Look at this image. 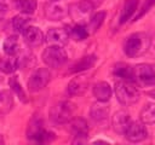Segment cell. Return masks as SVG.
<instances>
[{"label": "cell", "instance_id": "cell-14", "mask_svg": "<svg viewBox=\"0 0 155 145\" xmlns=\"http://www.w3.org/2000/svg\"><path fill=\"white\" fill-rule=\"evenodd\" d=\"M90 114H91V117L96 122H103L109 116V106L107 104H104V102L98 100V103H94L91 106Z\"/></svg>", "mask_w": 155, "mask_h": 145}, {"label": "cell", "instance_id": "cell-19", "mask_svg": "<svg viewBox=\"0 0 155 145\" xmlns=\"http://www.w3.org/2000/svg\"><path fill=\"white\" fill-rule=\"evenodd\" d=\"M45 14L51 21H58V19H61V18H63L65 16V10L61 5L50 4L45 8Z\"/></svg>", "mask_w": 155, "mask_h": 145}, {"label": "cell", "instance_id": "cell-28", "mask_svg": "<svg viewBox=\"0 0 155 145\" xmlns=\"http://www.w3.org/2000/svg\"><path fill=\"white\" fill-rule=\"evenodd\" d=\"M71 36L78 40V41H81V40H85L87 36H88V31H87V28L84 25V24H80L78 23L76 25L73 27L71 29Z\"/></svg>", "mask_w": 155, "mask_h": 145}, {"label": "cell", "instance_id": "cell-13", "mask_svg": "<svg viewBox=\"0 0 155 145\" xmlns=\"http://www.w3.org/2000/svg\"><path fill=\"white\" fill-rule=\"evenodd\" d=\"M23 36L25 42L31 46V47H38L44 42V34L42 31L36 28V27H31L29 25L24 31H23Z\"/></svg>", "mask_w": 155, "mask_h": 145}, {"label": "cell", "instance_id": "cell-21", "mask_svg": "<svg viewBox=\"0 0 155 145\" xmlns=\"http://www.w3.org/2000/svg\"><path fill=\"white\" fill-rule=\"evenodd\" d=\"M140 121L144 124L155 123V103H148L140 110Z\"/></svg>", "mask_w": 155, "mask_h": 145}, {"label": "cell", "instance_id": "cell-4", "mask_svg": "<svg viewBox=\"0 0 155 145\" xmlns=\"http://www.w3.org/2000/svg\"><path fill=\"white\" fill-rule=\"evenodd\" d=\"M27 137H28V139L34 140L36 143H47L54 138V134L44 128L42 120L34 117L30 120V122L28 124Z\"/></svg>", "mask_w": 155, "mask_h": 145}, {"label": "cell", "instance_id": "cell-6", "mask_svg": "<svg viewBox=\"0 0 155 145\" xmlns=\"http://www.w3.org/2000/svg\"><path fill=\"white\" fill-rule=\"evenodd\" d=\"M134 70V81L143 86L155 85V66L150 64H138Z\"/></svg>", "mask_w": 155, "mask_h": 145}, {"label": "cell", "instance_id": "cell-1", "mask_svg": "<svg viewBox=\"0 0 155 145\" xmlns=\"http://www.w3.org/2000/svg\"><path fill=\"white\" fill-rule=\"evenodd\" d=\"M150 45V39L148 35L143 33H134L130 35L125 44H124V51L128 57H137L143 54Z\"/></svg>", "mask_w": 155, "mask_h": 145}, {"label": "cell", "instance_id": "cell-11", "mask_svg": "<svg viewBox=\"0 0 155 145\" xmlns=\"http://www.w3.org/2000/svg\"><path fill=\"white\" fill-rule=\"evenodd\" d=\"M70 130L73 132L76 140L74 143H82V138H86L88 134V124L84 118H71L70 120Z\"/></svg>", "mask_w": 155, "mask_h": 145}, {"label": "cell", "instance_id": "cell-27", "mask_svg": "<svg viewBox=\"0 0 155 145\" xmlns=\"http://www.w3.org/2000/svg\"><path fill=\"white\" fill-rule=\"evenodd\" d=\"M16 7L22 13L31 14L36 10V0H16Z\"/></svg>", "mask_w": 155, "mask_h": 145}, {"label": "cell", "instance_id": "cell-2", "mask_svg": "<svg viewBox=\"0 0 155 145\" xmlns=\"http://www.w3.org/2000/svg\"><path fill=\"white\" fill-rule=\"evenodd\" d=\"M115 94L117 100L124 105H132L139 99V91L132 81L119 80L115 83Z\"/></svg>", "mask_w": 155, "mask_h": 145}, {"label": "cell", "instance_id": "cell-26", "mask_svg": "<svg viewBox=\"0 0 155 145\" xmlns=\"http://www.w3.org/2000/svg\"><path fill=\"white\" fill-rule=\"evenodd\" d=\"M18 48H19V42H18V39L17 36H8L5 41H4V51L5 53L8 56H13L18 52Z\"/></svg>", "mask_w": 155, "mask_h": 145}, {"label": "cell", "instance_id": "cell-5", "mask_svg": "<svg viewBox=\"0 0 155 145\" xmlns=\"http://www.w3.org/2000/svg\"><path fill=\"white\" fill-rule=\"evenodd\" d=\"M67 52L61 46L51 45L42 52V60L51 68H59L67 62Z\"/></svg>", "mask_w": 155, "mask_h": 145}, {"label": "cell", "instance_id": "cell-12", "mask_svg": "<svg viewBox=\"0 0 155 145\" xmlns=\"http://www.w3.org/2000/svg\"><path fill=\"white\" fill-rule=\"evenodd\" d=\"M113 129L119 133V134H125L128 124L131 123V117L128 115V112L120 110L117 112H115V115L113 116Z\"/></svg>", "mask_w": 155, "mask_h": 145}, {"label": "cell", "instance_id": "cell-8", "mask_svg": "<svg viewBox=\"0 0 155 145\" xmlns=\"http://www.w3.org/2000/svg\"><path fill=\"white\" fill-rule=\"evenodd\" d=\"M92 10H93L92 4H90L88 1H81L70 6V14L80 24H84V22H86L87 19L90 21Z\"/></svg>", "mask_w": 155, "mask_h": 145}, {"label": "cell", "instance_id": "cell-22", "mask_svg": "<svg viewBox=\"0 0 155 145\" xmlns=\"http://www.w3.org/2000/svg\"><path fill=\"white\" fill-rule=\"evenodd\" d=\"M13 106V97L8 91H0V114H7Z\"/></svg>", "mask_w": 155, "mask_h": 145}, {"label": "cell", "instance_id": "cell-17", "mask_svg": "<svg viewBox=\"0 0 155 145\" xmlns=\"http://www.w3.org/2000/svg\"><path fill=\"white\" fill-rule=\"evenodd\" d=\"M93 94L97 98V100L105 103L111 97V87L109 86L108 82L101 81V82H98V83L94 85V87H93Z\"/></svg>", "mask_w": 155, "mask_h": 145}, {"label": "cell", "instance_id": "cell-15", "mask_svg": "<svg viewBox=\"0 0 155 145\" xmlns=\"http://www.w3.org/2000/svg\"><path fill=\"white\" fill-rule=\"evenodd\" d=\"M88 85V79L87 76H78L75 79H73L69 85H68V92L71 95H78V94H82Z\"/></svg>", "mask_w": 155, "mask_h": 145}, {"label": "cell", "instance_id": "cell-9", "mask_svg": "<svg viewBox=\"0 0 155 145\" xmlns=\"http://www.w3.org/2000/svg\"><path fill=\"white\" fill-rule=\"evenodd\" d=\"M125 135L130 141L138 143L147 138L148 132H147V128L143 122L142 123L140 122H131L125 132Z\"/></svg>", "mask_w": 155, "mask_h": 145}, {"label": "cell", "instance_id": "cell-10", "mask_svg": "<svg viewBox=\"0 0 155 145\" xmlns=\"http://www.w3.org/2000/svg\"><path fill=\"white\" fill-rule=\"evenodd\" d=\"M68 40H69L68 31L64 29H61V28H52L46 34V41L53 46L63 47L64 45L68 44Z\"/></svg>", "mask_w": 155, "mask_h": 145}, {"label": "cell", "instance_id": "cell-3", "mask_svg": "<svg viewBox=\"0 0 155 145\" xmlns=\"http://www.w3.org/2000/svg\"><path fill=\"white\" fill-rule=\"evenodd\" d=\"M75 111H76L75 104L71 102L64 100L52 106L50 111V116L52 121H54L56 123H67V122H70V120L74 117Z\"/></svg>", "mask_w": 155, "mask_h": 145}, {"label": "cell", "instance_id": "cell-32", "mask_svg": "<svg viewBox=\"0 0 155 145\" xmlns=\"http://www.w3.org/2000/svg\"><path fill=\"white\" fill-rule=\"evenodd\" d=\"M52 1H57V0H52Z\"/></svg>", "mask_w": 155, "mask_h": 145}, {"label": "cell", "instance_id": "cell-18", "mask_svg": "<svg viewBox=\"0 0 155 145\" xmlns=\"http://www.w3.org/2000/svg\"><path fill=\"white\" fill-rule=\"evenodd\" d=\"M18 58L16 54L5 57L2 59H0V70L5 74H12L17 68H18Z\"/></svg>", "mask_w": 155, "mask_h": 145}, {"label": "cell", "instance_id": "cell-23", "mask_svg": "<svg viewBox=\"0 0 155 145\" xmlns=\"http://www.w3.org/2000/svg\"><path fill=\"white\" fill-rule=\"evenodd\" d=\"M30 22H31V18L29 17V14L27 13H22V14H18L13 19H12V25L13 28L18 31V33H22L30 25Z\"/></svg>", "mask_w": 155, "mask_h": 145}, {"label": "cell", "instance_id": "cell-29", "mask_svg": "<svg viewBox=\"0 0 155 145\" xmlns=\"http://www.w3.org/2000/svg\"><path fill=\"white\" fill-rule=\"evenodd\" d=\"M8 83H10V87L12 88V91L18 95V98H19L21 100H23V102H27L25 94H24V92H23V89H22V87H21V85H19V82H18V80H17V76H12V77L10 79Z\"/></svg>", "mask_w": 155, "mask_h": 145}, {"label": "cell", "instance_id": "cell-16", "mask_svg": "<svg viewBox=\"0 0 155 145\" xmlns=\"http://www.w3.org/2000/svg\"><path fill=\"white\" fill-rule=\"evenodd\" d=\"M114 75L117 76L120 80L126 81H134V70L131 65L125 63H119L114 66Z\"/></svg>", "mask_w": 155, "mask_h": 145}, {"label": "cell", "instance_id": "cell-20", "mask_svg": "<svg viewBox=\"0 0 155 145\" xmlns=\"http://www.w3.org/2000/svg\"><path fill=\"white\" fill-rule=\"evenodd\" d=\"M96 63V56L91 54V56H85L82 57L79 62H76L74 65H73V69L70 70L71 72H80V71H84V70H87L90 68H92Z\"/></svg>", "mask_w": 155, "mask_h": 145}, {"label": "cell", "instance_id": "cell-31", "mask_svg": "<svg viewBox=\"0 0 155 145\" xmlns=\"http://www.w3.org/2000/svg\"><path fill=\"white\" fill-rule=\"evenodd\" d=\"M0 144H4V138H2L1 134H0Z\"/></svg>", "mask_w": 155, "mask_h": 145}, {"label": "cell", "instance_id": "cell-24", "mask_svg": "<svg viewBox=\"0 0 155 145\" xmlns=\"http://www.w3.org/2000/svg\"><path fill=\"white\" fill-rule=\"evenodd\" d=\"M137 5H138V0H126L125 1V5L121 11V16H120V23H125L126 21L130 19V17L137 10Z\"/></svg>", "mask_w": 155, "mask_h": 145}, {"label": "cell", "instance_id": "cell-7", "mask_svg": "<svg viewBox=\"0 0 155 145\" xmlns=\"http://www.w3.org/2000/svg\"><path fill=\"white\" fill-rule=\"evenodd\" d=\"M51 80V72L48 71V69L46 68H40L38 70H35L29 80H28V87L29 91L31 92H38L40 89H42Z\"/></svg>", "mask_w": 155, "mask_h": 145}, {"label": "cell", "instance_id": "cell-30", "mask_svg": "<svg viewBox=\"0 0 155 145\" xmlns=\"http://www.w3.org/2000/svg\"><path fill=\"white\" fill-rule=\"evenodd\" d=\"M155 5V0H145V2L143 4V6L140 7V10H139V12H138V14L134 17V21H137V19H139L142 16H144L153 6Z\"/></svg>", "mask_w": 155, "mask_h": 145}, {"label": "cell", "instance_id": "cell-25", "mask_svg": "<svg viewBox=\"0 0 155 145\" xmlns=\"http://www.w3.org/2000/svg\"><path fill=\"white\" fill-rule=\"evenodd\" d=\"M104 18H105V12H103V11H102V12H97L94 16H92V17L90 18V21H88V25L86 27L88 34L97 31V30L99 29V27L102 25Z\"/></svg>", "mask_w": 155, "mask_h": 145}]
</instances>
